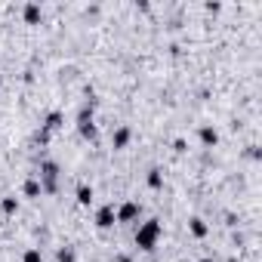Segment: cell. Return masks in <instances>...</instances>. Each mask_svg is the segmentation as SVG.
Returning a JSON list of instances; mask_svg holds the SVG:
<instances>
[{
  "label": "cell",
  "instance_id": "1",
  "mask_svg": "<svg viewBox=\"0 0 262 262\" xmlns=\"http://www.w3.org/2000/svg\"><path fill=\"white\" fill-rule=\"evenodd\" d=\"M157 238H160V222H157V219L145 222V225H142L139 231H136V244H139L142 250H151V247L157 244Z\"/></svg>",
  "mask_w": 262,
  "mask_h": 262
},
{
  "label": "cell",
  "instance_id": "2",
  "mask_svg": "<svg viewBox=\"0 0 262 262\" xmlns=\"http://www.w3.org/2000/svg\"><path fill=\"white\" fill-rule=\"evenodd\" d=\"M59 188V167L53 160L40 164V191H56Z\"/></svg>",
  "mask_w": 262,
  "mask_h": 262
},
{
  "label": "cell",
  "instance_id": "3",
  "mask_svg": "<svg viewBox=\"0 0 262 262\" xmlns=\"http://www.w3.org/2000/svg\"><path fill=\"white\" fill-rule=\"evenodd\" d=\"M77 130H80V136H87V139L96 136V126H92V108H80V114H77Z\"/></svg>",
  "mask_w": 262,
  "mask_h": 262
},
{
  "label": "cell",
  "instance_id": "4",
  "mask_svg": "<svg viewBox=\"0 0 262 262\" xmlns=\"http://www.w3.org/2000/svg\"><path fill=\"white\" fill-rule=\"evenodd\" d=\"M114 216H117V222H133V219L139 216V204H133V200L130 204H121L114 210Z\"/></svg>",
  "mask_w": 262,
  "mask_h": 262
},
{
  "label": "cell",
  "instance_id": "5",
  "mask_svg": "<svg viewBox=\"0 0 262 262\" xmlns=\"http://www.w3.org/2000/svg\"><path fill=\"white\" fill-rule=\"evenodd\" d=\"M114 222H117V216H114V207H102V210L96 213V225H99V228H111Z\"/></svg>",
  "mask_w": 262,
  "mask_h": 262
},
{
  "label": "cell",
  "instance_id": "6",
  "mask_svg": "<svg viewBox=\"0 0 262 262\" xmlns=\"http://www.w3.org/2000/svg\"><path fill=\"white\" fill-rule=\"evenodd\" d=\"M59 126H62V114H59V111H53V114L46 117V123H44V133L49 136V133H53V130H59Z\"/></svg>",
  "mask_w": 262,
  "mask_h": 262
},
{
  "label": "cell",
  "instance_id": "7",
  "mask_svg": "<svg viewBox=\"0 0 262 262\" xmlns=\"http://www.w3.org/2000/svg\"><path fill=\"white\" fill-rule=\"evenodd\" d=\"M200 142H204V145H216V142H219L213 126H204V130H200Z\"/></svg>",
  "mask_w": 262,
  "mask_h": 262
},
{
  "label": "cell",
  "instance_id": "8",
  "mask_svg": "<svg viewBox=\"0 0 262 262\" xmlns=\"http://www.w3.org/2000/svg\"><path fill=\"white\" fill-rule=\"evenodd\" d=\"M191 234L194 238H207V222L204 219H191Z\"/></svg>",
  "mask_w": 262,
  "mask_h": 262
},
{
  "label": "cell",
  "instance_id": "9",
  "mask_svg": "<svg viewBox=\"0 0 262 262\" xmlns=\"http://www.w3.org/2000/svg\"><path fill=\"white\" fill-rule=\"evenodd\" d=\"M126 142H130V130H126V126H121V130L114 133V148H123Z\"/></svg>",
  "mask_w": 262,
  "mask_h": 262
},
{
  "label": "cell",
  "instance_id": "10",
  "mask_svg": "<svg viewBox=\"0 0 262 262\" xmlns=\"http://www.w3.org/2000/svg\"><path fill=\"white\" fill-rule=\"evenodd\" d=\"M25 19L34 25V22L40 19V6H37V3H28V6H25Z\"/></svg>",
  "mask_w": 262,
  "mask_h": 262
},
{
  "label": "cell",
  "instance_id": "11",
  "mask_svg": "<svg viewBox=\"0 0 262 262\" xmlns=\"http://www.w3.org/2000/svg\"><path fill=\"white\" fill-rule=\"evenodd\" d=\"M25 194H28V198H37V194H40V182L28 179V182H25Z\"/></svg>",
  "mask_w": 262,
  "mask_h": 262
},
{
  "label": "cell",
  "instance_id": "12",
  "mask_svg": "<svg viewBox=\"0 0 262 262\" xmlns=\"http://www.w3.org/2000/svg\"><path fill=\"white\" fill-rule=\"evenodd\" d=\"M77 200H80V204H90V200H92V188H90V185H80V188H77Z\"/></svg>",
  "mask_w": 262,
  "mask_h": 262
},
{
  "label": "cell",
  "instance_id": "13",
  "mask_svg": "<svg viewBox=\"0 0 262 262\" xmlns=\"http://www.w3.org/2000/svg\"><path fill=\"white\" fill-rule=\"evenodd\" d=\"M148 185H151V188H160V185H164V176H160V170H151V173H148Z\"/></svg>",
  "mask_w": 262,
  "mask_h": 262
},
{
  "label": "cell",
  "instance_id": "14",
  "mask_svg": "<svg viewBox=\"0 0 262 262\" xmlns=\"http://www.w3.org/2000/svg\"><path fill=\"white\" fill-rule=\"evenodd\" d=\"M59 262H74V250H59Z\"/></svg>",
  "mask_w": 262,
  "mask_h": 262
},
{
  "label": "cell",
  "instance_id": "15",
  "mask_svg": "<svg viewBox=\"0 0 262 262\" xmlns=\"http://www.w3.org/2000/svg\"><path fill=\"white\" fill-rule=\"evenodd\" d=\"M15 207H19V204H15V198H6L3 200V213H15Z\"/></svg>",
  "mask_w": 262,
  "mask_h": 262
},
{
  "label": "cell",
  "instance_id": "16",
  "mask_svg": "<svg viewBox=\"0 0 262 262\" xmlns=\"http://www.w3.org/2000/svg\"><path fill=\"white\" fill-rule=\"evenodd\" d=\"M22 262H40V250H28L25 253V259Z\"/></svg>",
  "mask_w": 262,
  "mask_h": 262
},
{
  "label": "cell",
  "instance_id": "17",
  "mask_svg": "<svg viewBox=\"0 0 262 262\" xmlns=\"http://www.w3.org/2000/svg\"><path fill=\"white\" fill-rule=\"evenodd\" d=\"M117 262H130V256H121V259H117Z\"/></svg>",
  "mask_w": 262,
  "mask_h": 262
},
{
  "label": "cell",
  "instance_id": "18",
  "mask_svg": "<svg viewBox=\"0 0 262 262\" xmlns=\"http://www.w3.org/2000/svg\"><path fill=\"white\" fill-rule=\"evenodd\" d=\"M200 262H213V259H200Z\"/></svg>",
  "mask_w": 262,
  "mask_h": 262
}]
</instances>
